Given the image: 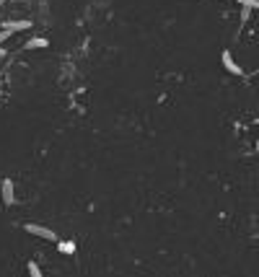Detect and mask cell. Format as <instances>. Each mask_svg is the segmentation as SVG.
Masks as SVG:
<instances>
[{"instance_id":"11","label":"cell","mask_w":259,"mask_h":277,"mask_svg":"<svg viewBox=\"0 0 259 277\" xmlns=\"http://www.w3.org/2000/svg\"><path fill=\"white\" fill-rule=\"evenodd\" d=\"M256 153H259V143H256Z\"/></svg>"},{"instance_id":"7","label":"cell","mask_w":259,"mask_h":277,"mask_svg":"<svg viewBox=\"0 0 259 277\" xmlns=\"http://www.w3.org/2000/svg\"><path fill=\"white\" fill-rule=\"evenodd\" d=\"M26 269H29V277H45V274H41L39 262H29V264H26Z\"/></svg>"},{"instance_id":"2","label":"cell","mask_w":259,"mask_h":277,"mask_svg":"<svg viewBox=\"0 0 259 277\" xmlns=\"http://www.w3.org/2000/svg\"><path fill=\"white\" fill-rule=\"evenodd\" d=\"M0 200H3L6 207L16 205V187H13V179H0Z\"/></svg>"},{"instance_id":"3","label":"cell","mask_w":259,"mask_h":277,"mask_svg":"<svg viewBox=\"0 0 259 277\" xmlns=\"http://www.w3.org/2000/svg\"><path fill=\"white\" fill-rule=\"evenodd\" d=\"M34 24L31 21H3L0 24V29H8L11 34H16V31H26V29H31Z\"/></svg>"},{"instance_id":"4","label":"cell","mask_w":259,"mask_h":277,"mask_svg":"<svg viewBox=\"0 0 259 277\" xmlns=\"http://www.w3.org/2000/svg\"><path fill=\"white\" fill-rule=\"evenodd\" d=\"M223 67H226V70H228L231 75H241V73H244V70H241V67H239V62H236V60H233V55H231L228 50L223 52Z\"/></svg>"},{"instance_id":"10","label":"cell","mask_w":259,"mask_h":277,"mask_svg":"<svg viewBox=\"0 0 259 277\" xmlns=\"http://www.w3.org/2000/svg\"><path fill=\"white\" fill-rule=\"evenodd\" d=\"M3 6H6V0H0V8H3Z\"/></svg>"},{"instance_id":"8","label":"cell","mask_w":259,"mask_h":277,"mask_svg":"<svg viewBox=\"0 0 259 277\" xmlns=\"http://www.w3.org/2000/svg\"><path fill=\"white\" fill-rule=\"evenodd\" d=\"M8 36H11V31H8V29H0V44H3Z\"/></svg>"},{"instance_id":"1","label":"cell","mask_w":259,"mask_h":277,"mask_svg":"<svg viewBox=\"0 0 259 277\" xmlns=\"http://www.w3.org/2000/svg\"><path fill=\"white\" fill-rule=\"evenodd\" d=\"M24 230H26V233H31V236H39V239H45V241H60L57 239V233H55V230L52 228H47V225H39V223H26L24 225Z\"/></svg>"},{"instance_id":"5","label":"cell","mask_w":259,"mask_h":277,"mask_svg":"<svg viewBox=\"0 0 259 277\" xmlns=\"http://www.w3.org/2000/svg\"><path fill=\"white\" fill-rule=\"evenodd\" d=\"M47 44H50V42H47L45 36H34V39H29V42L24 44V50H45Z\"/></svg>"},{"instance_id":"9","label":"cell","mask_w":259,"mask_h":277,"mask_svg":"<svg viewBox=\"0 0 259 277\" xmlns=\"http://www.w3.org/2000/svg\"><path fill=\"white\" fill-rule=\"evenodd\" d=\"M0 57H6V50L3 47H0Z\"/></svg>"},{"instance_id":"6","label":"cell","mask_w":259,"mask_h":277,"mask_svg":"<svg viewBox=\"0 0 259 277\" xmlns=\"http://www.w3.org/2000/svg\"><path fill=\"white\" fill-rule=\"evenodd\" d=\"M60 254H75V241H57Z\"/></svg>"}]
</instances>
